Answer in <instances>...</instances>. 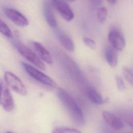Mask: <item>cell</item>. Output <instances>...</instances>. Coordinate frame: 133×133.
Masks as SVG:
<instances>
[{"instance_id":"cell-14","label":"cell","mask_w":133,"mask_h":133,"mask_svg":"<svg viewBox=\"0 0 133 133\" xmlns=\"http://www.w3.org/2000/svg\"><path fill=\"white\" fill-rule=\"evenodd\" d=\"M105 59L110 66L111 67H115L117 64V56L115 51L109 48L107 49L105 52Z\"/></svg>"},{"instance_id":"cell-2","label":"cell","mask_w":133,"mask_h":133,"mask_svg":"<svg viewBox=\"0 0 133 133\" xmlns=\"http://www.w3.org/2000/svg\"><path fill=\"white\" fill-rule=\"evenodd\" d=\"M12 44L17 50L29 61L42 70H45V65L39 57L22 42L18 39L12 41Z\"/></svg>"},{"instance_id":"cell-6","label":"cell","mask_w":133,"mask_h":133,"mask_svg":"<svg viewBox=\"0 0 133 133\" xmlns=\"http://www.w3.org/2000/svg\"><path fill=\"white\" fill-rule=\"evenodd\" d=\"M50 2L52 8H55L65 20L70 21L73 19V12L69 4L65 1L56 0Z\"/></svg>"},{"instance_id":"cell-4","label":"cell","mask_w":133,"mask_h":133,"mask_svg":"<svg viewBox=\"0 0 133 133\" xmlns=\"http://www.w3.org/2000/svg\"><path fill=\"white\" fill-rule=\"evenodd\" d=\"M0 105L7 112L11 111L15 107L12 96L8 87L0 79Z\"/></svg>"},{"instance_id":"cell-1","label":"cell","mask_w":133,"mask_h":133,"mask_svg":"<svg viewBox=\"0 0 133 133\" xmlns=\"http://www.w3.org/2000/svg\"><path fill=\"white\" fill-rule=\"evenodd\" d=\"M57 96L73 122L78 126L84 125L85 121L83 112L72 97L65 90L61 88L58 90Z\"/></svg>"},{"instance_id":"cell-21","label":"cell","mask_w":133,"mask_h":133,"mask_svg":"<svg viewBox=\"0 0 133 133\" xmlns=\"http://www.w3.org/2000/svg\"><path fill=\"white\" fill-rule=\"evenodd\" d=\"M109 2L112 4H114L115 3H116L117 2V1L115 0H111V1H109Z\"/></svg>"},{"instance_id":"cell-12","label":"cell","mask_w":133,"mask_h":133,"mask_svg":"<svg viewBox=\"0 0 133 133\" xmlns=\"http://www.w3.org/2000/svg\"><path fill=\"white\" fill-rule=\"evenodd\" d=\"M56 33L57 37L62 45L69 51H73L74 50V44L71 38L60 30H57Z\"/></svg>"},{"instance_id":"cell-9","label":"cell","mask_w":133,"mask_h":133,"mask_svg":"<svg viewBox=\"0 0 133 133\" xmlns=\"http://www.w3.org/2000/svg\"><path fill=\"white\" fill-rule=\"evenodd\" d=\"M52 8L51 2L45 1L43 4V14L47 23L50 26L56 28L57 26V22Z\"/></svg>"},{"instance_id":"cell-10","label":"cell","mask_w":133,"mask_h":133,"mask_svg":"<svg viewBox=\"0 0 133 133\" xmlns=\"http://www.w3.org/2000/svg\"><path fill=\"white\" fill-rule=\"evenodd\" d=\"M102 115L107 123L113 129L119 130L123 128V123L117 116L108 111H103L102 113Z\"/></svg>"},{"instance_id":"cell-16","label":"cell","mask_w":133,"mask_h":133,"mask_svg":"<svg viewBox=\"0 0 133 133\" xmlns=\"http://www.w3.org/2000/svg\"><path fill=\"white\" fill-rule=\"evenodd\" d=\"M108 10L104 6L100 7L98 8L97 11V19L99 22L104 23L107 18Z\"/></svg>"},{"instance_id":"cell-3","label":"cell","mask_w":133,"mask_h":133,"mask_svg":"<svg viewBox=\"0 0 133 133\" xmlns=\"http://www.w3.org/2000/svg\"><path fill=\"white\" fill-rule=\"evenodd\" d=\"M22 65L25 72L35 80L49 87H55L57 86L56 83L51 77L39 71L35 67L25 62H22Z\"/></svg>"},{"instance_id":"cell-19","label":"cell","mask_w":133,"mask_h":133,"mask_svg":"<svg viewBox=\"0 0 133 133\" xmlns=\"http://www.w3.org/2000/svg\"><path fill=\"white\" fill-rule=\"evenodd\" d=\"M115 82H116L117 88L121 91L124 90L125 89L126 87H125V85L124 82V81L122 78V77H121L118 75H116L115 77Z\"/></svg>"},{"instance_id":"cell-20","label":"cell","mask_w":133,"mask_h":133,"mask_svg":"<svg viewBox=\"0 0 133 133\" xmlns=\"http://www.w3.org/2000/svg\"><path fill=\"white\" fill-rule=\"evenodd\" d=\"M83 41L84 44L88 47L91 49H95L96 48V43L92 39L85 37L83 38Z\"/></svg>"},{"instance_id":"cell-17","label":"cell","mask_w":133,"mask_h":133,"mask_svg":"<svg viewBox=\"0 0 133 133\" xmlns=\"http://www.w3.org/2000/svg\"><path fill=\"white\" fill-rule=\"evenodd\" d=\"M52 133H81L79 130L72 128L58 127L54 128Z\"/></svg>"},{"instance_id":"cell-22","label":"cell","mask_w":133,"mask_h":133,"mask_svg":"<svg viewBox=\"0 0 133 133\" xmlns=\"http://www.w3.org/2000/svg\"><path fill=\"white\" fill-rule=\"evenodd\" d=\"M7 133H13V132H10V131H9V132H7Z\"/></svg>"},{"instance_id":"cell-8","label":"cell","mask_w":133,"mask_h":133,"mask_svg":"<svg viewBox=\"0 0 133 133\" xmlns=\"http://www.w3.org/2000/svg\"><path fill=\"white\" fill-rule=\"evenodd\" d=\"M108 39L113 47L117 50H122L125 46V40L118 31L111 30L108 34Z\"/></svg>"},{"instance_id":"cell-15","label":"cell","mask_w":133,"mask_h":133,"mask_svg":"<svg viewBox=\"0 0 133 133\" xmlns=\"http://www.w3.org/2000/svg\"><path fill=\"white\" fill-rule=\"evenodd\" d=\"M0 33L8 38H13V34L10 29L1 19H0Z\"/></svg>"},{"instance_id":"cell-11","label":"cell","mask_w":133,"mask_h":133,"mask_svg":"<svg viewBox=\"0 0 133 133\" xmlns=\"http://www.w3.org/2000/svg\"><path fill=\"white\" fill-rule=\"evenodd\" d=\"M32 45L42 60L49 64H51L53 63L52 58L50 52L41 43L38 42H33Z\"/></svg>"},{"instance_id":"cell-13","label":"cell","mask_w":133,"mask_h":133,"mask_svg":"<svg viewBox=\"0 0 133 133\" xmlns=\"http://www.w3.org/2000/svg\"><path fill=\"white\" fill-rule=\"evenodd\" d=\"M86 94L88 99L96 104L101 105L104 102L102 95L94 87H88L86 90Z\"/></svg>"},{"instance_id":"cell-5","label":"cell","mask_w":133,"mask_h":133,"mask_svg":"<svg viewBox=\"0 0 133 133\" xmlns=\"http://www.w3.org/2000/svg\"><path fill=\"white\" fill-rule=\"evenodd\" d=\"M4 79L7 84L16 92L25 96L27 90L21 79L14 73L10 72H6L4 74Z\"/></svg>"},{"instance_id":"cell-7","label":"cell","mask_w":133,"mask_h":133,"mask_svg":"<svg viewBox=\"0 0 133 133\" xmlns=\"http://www.w3.org/2000/svg\"><path fill=\"white\" fill-rule=\"evenodd\" d=\"M4 12L7 18L19 26H25L29 24L28 19L20 12L11 8H6Z\"/></svg>"},{"instance_id":"cell-18","label":"cell","mask_w":133,"mask_h":133,"mask_svg":"<svg viewBox=\"0 0 133 133\" xmlns=\"http://www.w3.org/2000/svg\"><path fill=\"white\" fill-rule=\"evenodd\" d=\"M123 74L126 79L130 84H132V71L131 69L124 66L123 68Z\"/></svg>"}]
</instances>
